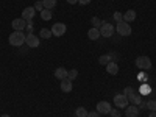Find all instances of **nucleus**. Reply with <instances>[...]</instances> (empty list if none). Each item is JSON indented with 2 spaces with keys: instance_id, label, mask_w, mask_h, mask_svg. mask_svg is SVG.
<instances>
[{
  "instance_id": "20",
  "label": "nucleus",
  "mask_w": 156,
  "mask_h": 117,
  "mask_svg": "<svg viewBox=\"0 0 156 117\" xmlns=\"http://www.w3.org/2000/svg\"><path fill=\"white\" fill-rule=\"evenodd\" d=\"M45 9H53L56 6V0H42Z\"/></svg>"
},
{
  "instance_id": "5",
  "label": "nucleus",
  "mask_w": 156,
  "mask_h": 117,
  "mask_svg": "<svg viewBox=\"0 0 156 117\" xmlns=\"http://www.w3.org/2000/svg\"><path fill=\"white\" fill-rule=\"evenodd\" d=\"M100 34L103 37H111L114 34V25L109 22H103V25L100 27Z\"/></svg>"
},
{
  "instance_id": "8",
  "label": "nucleus",
  "mask_w": 156,
  "mask_h": 117,
  "mask_svg": "<svg viewBox=\"0 0 156 117\" xmlns=\"http://www.w3.org/2000/svg\"><path fill=\"white\" fill-rule=\"evenodd\" d=\"M100 114H109L112 106H111V103L109 101H98L97 103V108H95Z\"/></svg>"
},
{
  "instance_id": "17",
  "label": "nucleus",
  "mask_w": 156,
  "mask_h": 117,
  "mask_svg": "<svg viewBox=\"0 0 156 117\" xmlns=\"http://www.w3.org/2000/svg\"><path fill=\"white\" fill-rule=\"evenodd\" d=\"M112 58H114L112 53H109V55H101V56L98 58V62L101 64V66H106V64H109V62L112 61Z\"/></svg>"
},
{
  "instance_id": "25",
  "label": "nucleus",
  "mask_w": 156,
  "mask_h": 117,
  "mask_svg": "<svg viewBox=\"0 0 156 117\" xmlns=\"http://www.w3.org/2000/svg\"><path fill=\"white\" fill-rule=\"evenodd\" d=\"M123 94H125L126 97H129V95L136 94V89H134V87H131V86H128V87H125V89H123Z\"/></svg>"
},
{
  "instance_id": "30",
  "label": "nucleus",
  "mask_w": 156,
  "mask_h": 117,
  "mask_svg": "<svg viewBox=\"0 0 156 117\" xmlns=\"http://www.w3.org/2000/svg\"><path fill=\"white\" fill-rule=\"evenodd\" d=\"M109 114H111V117H120V115H122L119 109H111V112H109Z\"/></svg>"
},
{
  "instance_id": "31",
  "label": "nucleus",
  "mask_w": 156,
  "mask_h": 117,
  "mask_svg": "<svg viewBox=\"0 0 156 117\" xmlns=\"http://www.w3.org/2000/svg\"><path fill=\"white\" fill-rule=\"evenodd\" d=\"M87 117H101V114H100L98 111H92V112L87 114Z\"/></svg>"
},
{
  "instance_id": "3",
  "label": "nucleus",
  "mask_w": 156,
  "mask_h": 117,
  "mask_svg": "<svg viewBox=\"0 0 156 117\" xmlns=\"http://www.w3.org/2000/svg\"><path fill=\"white\" fill-rule=\"evenodd\" d=\"M50 30H51V34H53V36L61 37L62 34H66V31H67V25H66V23H62V22H56V23H53V27H51Z\"/></svg>"
},
{
  "instance_id": "19",
  "label": "nucleus",
  "mask_w": 156,
  "mask_h": 117,
  "mask_svg": "<svg viewBox=\"0 0 156 117\" xmlns=\"http://www.w3.org/2000/svg\"><path fill=\"white\" fill-rule=\"evenodd\" d=\"M87 114H89V111L84 106H78L76 111H75V115L76 117H87Z\"/></svg>"
},
{
  "instance_id": "32",
  "label": "nucleus",
  "mask_w": 156,
  "mask_h": 117,
  "mask_svg": "<svg viewBox=\"0 0 156 117\" xmlns=\"http://www.w3.org/2000/svg\"><path fill=\"white\" fill-rule=\"evenodd\" d=\"M145 108H147V101L142 100V101L139 103V109H145Z\"/></svg>"
},
{
  "instance_id": "14",
  "label": "nucleus",
  "mask_w": 156,
  "mask_h": 117,
  "mask_svg": "<svg viewBox=\"0 0 156 117\" xmlns=\"http://www.w3.org/2000/svg\"><path fill=\"white\" fill-rule=\"evenodd\" d=\"M136 16H137V14H136V11H134V9H128V11L123 12V20L129 23V22H133V20L136 19Z\"/></svg>"
},
{
  "instance_id": "9",
  "label": "nucleus",
  "mask_w": 156,
  "mask_h": 117,
  "mask_svg": "<svg viewBox=\"0 0 156 117\" xmlns=\"http://www.w3.org/2000/svg\"><path fill=\"white\" fill-rule=\"evenodd\" d=\"M11 27L14 28V31H22L23 28H27V20L19 17V19H14L11 22Z\"/></svg>"
},
{
  "instance_id": "4",
  "label": "nucleus",
  "mask_w": 156,
  "mask_h": 117,
  "mask_svg": "<svg viewBox=\"0 0 156 117\" xmlns=\"http://www.w3.org/2000/svg\"><path fill=\"white\" fill-rule=\"evenodd\" d=\"M136 66L139 69H144V70H150L151 69V59L148 56H137L136 58Z\"/></svg>"
},
{
  "instance_id": "24",
  "label": "nucleus",
  "mask_w": 156,
  "mask_h": 117,
  "mask_svg": "<svg viewBox=\"0 0 156 117\" xmlns=\"http://www.w3.org/2000/svg\"><path fill=\"white\" fill-rule=\"evenodd\" d=\"M150 92H151V87H150L148 84H142L140 89H139V94H140V95H147V94H150Z\"/></svg>"
},
{
  "instance_id": "34",
  "label": "nucleus",
  "mask_w": 156,
  "mask_h": 117,
  "mask_svg": "<svg viewBox=\"0 0 156 117\" xmlns=\"http://www.w3.org/2000/svg\"><path fill=\"white\" fill-rule=\"evenodd\" d=\"M78 3L80 5H87V3H90V0H78Z\"/></svg>"
},
{
  "instance_id": "22",
  "label": "nucleus",
  "mask_w": 156,
  "mask_h": 117,
  "mask_svg": "<svg viewBox=\"0 0 156 117\" xmlns=\"http://www.w3.org/2000/svg\"><path fill=\"white\" fill-rule=\"evenodd\" d=\"M90 22H92V27H94V28H100L101 25H103V20H101L100 17H97V16H94L92 19H90Z\"/></svg>"
},
{
  "instance_id": "15",
  "label": "nucleus",
  "mask_w": 156,
  "mask_h": 117,
  "mask_svg": "<svg viewBox=\"0 0 156 117\" xmlns=\"http://www.w3.org/2000/svg\"><path fill=\"white\" fill-rule=\"evenodd\" d=\"M101 34H100V28H90L89 31H87V37L90 39V41H97V39L100 37Z\"/></svg>"
},
{
  "instance_id": "21",
  "label": "nucleus",
  "mask_w": 156,
  "mask_h": 117,
  "mask_svg": "<svg viewBox=\"0 0 156 117\" xmlns=\"http://www.w3.org/2000/svg\"><path fill=\"white\" fill-rule=\"evenodd\" d=\"M39 34H41V39H50L51 36V30H48V28H42L41 31H39Z\"/></svg>"
},
{
  "instance_id": "29",
  "label": "nucleus",
  "mask_w": 156,
  "mask_h": 117,
  "mask_svg": "<svg viewBox=\"0 0 156 117\" xmlns=\"http://www.w3.org/2000/svg\"><path fill=\"white\" fill-rule=\"evenodd\" d=\"M114 20L115 22H122L123 20V14H122V12H119V11H115L114 12Z\"/></svg>"
},
{
  "instance_id": "12",
  "label": "nucleus",
  "mask_w": 156,
  "mask_h": 117,
  "mask_svg": "<svg viewBox=\"0 0 156 117\" xmlns=\"http://www.w3.org/2000/svg\"><path fill=\"white\" fill-rule=\"evenodd\" d=\"M61 90L62 92H70L72 90V80H69V78H64V80H61V84H59Z\"/></svg>"
},
{
  "instance_id": "11",
  "label": "nucleus",
  "mask_w": 156,
  "mask_h": 117,
  "mask_svg": "<svg viewBox=\"0 0 156 117\" xmlns=\"http://www.w3.org/2000/svg\"><path fill=\"white\" fill-rule=\"evenodd\" d=\"M139 106H136V105H128L126 108H125V115L126 117H137L139 115Z\"/></svg>"
},
{
  "instance_id": "35",
  "label": "nucleus",
  "mask_w": 156,
  "mask_h": 117,
  "mask_svg": "<svg viewBox=\"0 0 156 117\" xmlns=\"http://www.w3.org/2000/svg\"><path fill=\"white\" fill-rule=\"evenodd\" d=\"M67 3H70V5H75V3H78V0H66Z\"/></svg>"
},
{
  "instance_id": "28",
  "label": "nucleus",
  "mask_w": 156,
  "mask_h": 117,
  "mask_svg": "<svg viewBox=\"0 0 156 117\" xmlns=\"http://www.w3.org/2000/svg\"><path fill=\"white\" fill-rule=\"evenodd\" d=\"M33 6H34V9H36V11H39V12H41L42 9H45V8H44V3L41 2V0H37V2H36Z\"/></svg>"
},
{
  "instance_id": "23",
  "label": "nucleus",
  "mask_w": 156,
  "mask_h": 117,
  "mask_svg": "<svg viewBox=\"0 0 156 117\" xmlns=\"http://www.w3.org/2000/svg\"><path fill=\"white\" fill-rule=\"evenodd\" d=\"M41 19L42 20H50L51 19V9H42L41 11Z\"/></svg>"
},
{
  "instance_id": "6",
  "label": "nucleus",
  "mask_w": 156,
  "mask_h": 117,
  "mask_svg": "<svg viewBox=\"0 0 156 117\" xmlns=\"http://www.w3.org/2000/svg\"><path fill=\"white\" fill-rule=\"evenodd\" d=\"M39 42H41L39 36H36V34H33V33H28L27 37H25V44H27V47H30V48L39 47Z\"/></svg>"
},
{
  "instance_id": "36",
  "label": "nucleus",
  "mask_w": 156,
  "mask_h": 117,
  "mask_svg": "<svg viewBox=\"0 0 156 117\" xmlns=\"http://www.w3.org/2000/svg\"><path fill=\"white\" fill-rule=\"evenodd\" d=\"M148 117H156V111H151V112L148 114Z\"/></svg>"
},
{
  "instance_id": "1",
  "label": "nucleus",
  "mask_w": 156,
  "mask_h": 117,
  "mask_svg": "<svg viewBox=\"0 0 156 117\" xmlns=\"http://www.w3.org/2000/svg\"><path fill=\"white\" fill-rule=\"evenodd\" d=\"M25 37H27V34H25L23 31H12L9 34L8 41H9V44L12 47H20V45L25 44Z\"/></svg>"
},
{
  "instance_id": "27",
  "label": "nucleus",
  "mask_w": 156,
  "mask_h": 117,
  "mask_svg": "<svg viewBox=\"0 0 156 117\" xmlns=\"http://www.w3.org/2000/svg\"><path fill=\"white\" fill-rule=\"evenodd\" d=\"M147 109L156 111V100H148V101H147Z\"/></svg>"
},
{
  "instance_id": "16",
  "label": "nucleus",
  "mask_w": 156,
  "mask_h": 117,
  "mask_svg": "<svg viewBox=\"0 0 156 117\" xmlns=\"http://www.w3.org/2000/svg\"><path fill=\"white\" fill-rule=\"evenodd\" d=\"M67 72H69V70H66L64 67H58V69L55 70V76L61 81V80H64V78H67Z\"/></svg>"
},
{
  "instance_id": "10",
  "label": "nucleus",
  "mask_w": 156,
  "mask_h": 117,
  "mask_svg": "<svg viewBox=\"0 0 156 117\" xmlns=\"http://www.w3.org/2000/svg\"><path fill=\"white\" fill-rule=\"evenodd\" d=\"M34 14H36L34 6H28V8H25V9L22 11V19H25L27 22H30V20H33Z\"/></svg>"
},
{
  "instance_id": "7",
  "label": "nucleus",
  "mask_w": 156,
  "mask_h": 117,
  "mask_svg": "<svg viewBox=\"0 0 156 117\" xmlns=\"http://www.w3.org/2000/svg\"><path fill=\"white\" fill-rule=\"evenodd\" d=\"M128 97L125 95V94H117L115 97H114V105L117 106V108H122V109H125L126 106H128Z\"/></svg>"
},
{
  "instance_id": "13",
  "label": "nucleus",
  "mask_w": 156,
  "mask_h": 117,
  "mask_svg": "<svg viewBox=\"0 0 156 117\" xmlns=\"http://www.w3.org/2000/svg\"><path fill=\"white\" fill-rule=\"evenodd\" d=\"M106 72L109 75H117L119 73V66H117L115 61H111L109 64H106Z\"/></svg>"
},
{
  "instance_id": "33",
  "label": "nucleus",
  "mask_w": 156,
  "mask_h": 117,
  "mask_svg": "<svg viewBox=\"0 0 156 117\" xmlns=\"http://www.w3.org/2000/svg\"><path fill=\"white\" fill-rule=\"evenodd\" d=\"M27 30H28V33H33V25H31V20L27 23Z\"/></svg>"
},
{
  "instance_id": "2",
  "label": "nucleus",
  "mask_w": 156,
  "mask_h": 117,
  "mask_svg": "<svg viewBox=\"0 0 156 117\" xmlns=\"http://www.w3.org/2000/svg\"><path fill=\"white\" fill-rule=\"evenodd\" d=\"M115 30H117V33H119L120 36H129L131 34V25H129L128 22H125V20H122V22H117V25H115Z\"/></svg>"
},
{
  "instance_id": "37",
  "label": "nucleus",
  "mask_w": 156,
  "mask_h": 117,
  "mask_svg": "<svg viewBox=\"0 0 156 117\" xmlns=\"http://www.w3.org/2000/svg\"><path fill=\"white\" fill-rule=\"evenodd\" d=\"M2 117H11V115H9V114H3Z\"/></svg>"
},
{
  "instance_id": "26",
  "label": "nucleus",
  "mask_w": 156,
  "mask_h": 117,
  "mask_svg": "<svg viewBox=\"0 0 156 117\" xmlns=\"http://www.w3.org/2000/svg\"><path fill=\"white\" fill-rule=\"evenodd\" d=\"M76 76H78V70H76V69H72V70H69V72H67V78H69V80H72V81H73Z\"/></svg>"
},
{
  "instance_id": "18",
  "label": "nucleus",
  "mask_w": 156,
  "mask_h": 117,
  "mask_svg": "<svg viewBox=\"0 0 156 117\" xmlns=\"http://www.w3.org/2000/svg\"><path fill=\"white\" fill-rule=\"evenodd\" d=\"M128 100L131 101V105H136V106H139V103L142 101V97H140V94H133V95H129L128 97Z\"/></svg>"
}]
</instances>
